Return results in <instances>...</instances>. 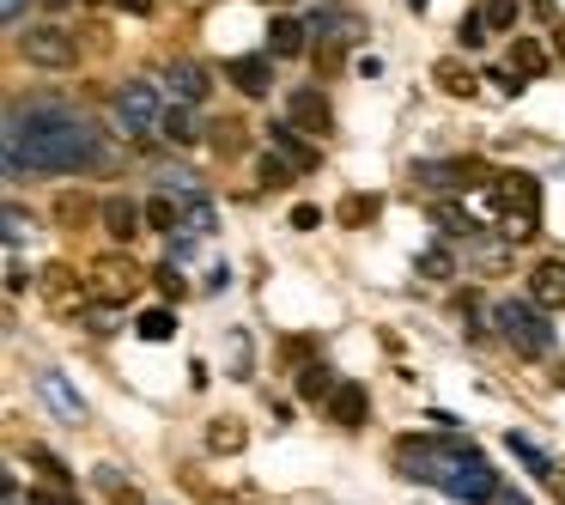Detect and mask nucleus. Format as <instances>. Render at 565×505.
Wrapping results in <instances>:
<instances>
[{
	"label": "nucleus",
	"mask_w": 565,
	"mask_h": 505,
	"mask_svg": "<svg viewBox=\"0 0 565 505\" xmlns=\"http://www.w3.org/2000/svg\"><path fill=\"white\" fill-rule=\"evenodd\" d=\"M104 140L92 134V122L79 116L67 98L37 92V98H13L7 104V177H73L98 165Z\"/></svg>",
	"instance_id": "1"
},
{
	"label": "nucleus",
	"mask_w": 565,
	"mask_h": 505,
	"mask_svg": "<svg viewBox=\"0 0 565 505\" xmlns=\"http://www.w3.org/2000/svg\"><path fill=\"white\" fill-rule=\"evenodd\" d=\"M395 469L420 475L426 487H444L450 499H468V505H493L499 487H505L493 475V463L480 457L468 439H401L395 445Z\"/></svg>",
	"instance_id": "2"
},
{
	"label": "nucleus",
	"mask_w": 565,
	"mask_h": 505,
	"mask_svg": "<svg viewBox=\"0 0 565 505\" xmlns=\"http://www.w3.org/2000/svg\"><path fill=\"white\" fill-rule=\"evenodd\" d=\"M493 207L505 213V238L511 244L535 238V226H541V183L529 171H499L493 177Z\"/></svg>",
	"instance_id": "3"
},
{
	"label": "nucleus",
	"mask_w": 565,
	"mask_h": 505,
	"mask_svg": "<svg viewBox=\"0 0 565 505\" xmlns=\"http://www.w3.org/2000/svg\"><path fill=\"white\" fill-rule=\"evenodd\" d=\"M493 323H499V335H505L511 347H523L529 359L553 347V323H547V305H535V299H505V305L493 311Z\"/></svg>",
	"instance_id": "4"
},
{
	"label": "nucleus",
	"mask_w": 565,
	"mask_h": 505,
	"mask_svg": "<svg viewBox=\"0 0 565 505\" xmlns=\"http://www.w3.org/2000/svg\"><path fill=\"white\" fill-rule=\"evenodd\" d=\"M19 55H25L31 67H49V74H67V67H79V43H73L67 31H55V25H37V31H25Z\"/></svg>",
	"instance_id": "5"
},
{
	"label": "nucleus",
	"mask_w": 565,
	"mask_h": 505,
	"mask_svg": "<svg viewBox=\"0 0 565 505\" xmlns=\"http://www.w3.org/2000/svg\"><path fill=\"white\" fill-rule=\"evenodd\" d=\"M116 122H122L128 134H146L152 122H165V98H158L146 80H128V86L116 92Z\"/></svg>",
	"instance_id": "6"
},
{
	"label": "nucleus",
	"mask_w": 565,
	"mask_h": 505,
	"mask_svg": "<svg viewBox=\"0 0 565 505\" xmlns=\"http://www.w3.org/2000/svg\"><path fill=\"white\" fill-rule=\"evenodd\" d=\"M134 280H140V274H134V262H128V256H104V262L86 274V286H92V293H98L104 305H122V299L134 293Z\"/></svg>",
	"instance_id": "7"
},
{
	"label": "nucleus",
	"mask_w": 565,
	"mask_h": 505,
	"mask_svg": "<svg viewBox=\"0 0 565 505\" xmlns=\"http://www.w3.org/2000/svg\"><path fill=\"white\" fill-rule=\"evenodd\" d=\"M225 80L244 98H268L274 92V55H237V61H225Z\"/></svg>",
	"instance_id": "8"
},
{
	"label": "nucleus",
	"mask_w": 565,
	"mask_h": 505,
	"mask_svg": "<svg viewBox=\"0 0 565 505\" xmlns=\"http://www.w3.org/2000/svg\"><path fill=\"white\" fill-rule=\"evenodd\" d=\"M286 122H292V128H304V134H329V122H335V116H329V98H322L316 86H298V92L286 98Z\"/></svg>",
	"instance_id": "9"
},
{
	"label": "nucleus",
	"mask_w": 565,
	"mask_h": 505,
	"mask_svg": "<svg viewBox=\"0 0 565 505\" xmlns=\"http://www.w3.org/2000/svg\"><path fill=\"white\" fill-rule=\"evenodd\" d=\"M165 86H171L177 104H201V98L213 92V80H207L201 61H165Z\"/></svg>",
	"instance_id": "10"
},
{
	"label": "nucleus",
	"mask_w": 565,
	"mask_h": 505,
	"mask_svg": "<svg viewBox=\"0 0 565 505\" xmlns=\"http://www.w3.org/2000/svg\"><path fill=\"white\" fill-rule=\"evenodd\" d=\"M37 396H43V408H49L55 420H79V414H86V402L73 396V384H67L61 372H37Z\"/></svg>",
	"instance_id": "11"
},
{
	"label": "nucleus",
	"mask_w": 565,
	"mask_h": 505,
	"mask_svg": "<svg viewBox=\"0 0 565 505\" xmlns=\"http://www.w3.org/2000/svg\"><path fill=\"white\" fill-rule=\"evenodd\" d=\"M304 43H310V25H304V19H292V13L268 19V55H274V61H292V55H304Z\"/></svg>",
	"instance_id": "12"
},
{
	"label": "nucleus",
	"mask_w": 565,
	"mask_h": 505,
	"mask_svg": "<svg viewBox=\"0 0 565 505\" xmlns=\"http://www.w3.org/2000/svg\"><path fill=\"white\" fill-rule=\"evenodd\" d=\"M92 487H104V505H146V493L134 487V475H122L116 463H98L92 469Z\"/></svg>",
	"instance_id": "13"
},
{
	"label": "nucleus",
	"mask_w": 565,
	"mask_h": 505,
	"mask_svg": "<svg viewBox=\"0 0 565 505\" xmlns=\"http://www.w3.org/2000/svg\"><path fill=\"white\" fill-rule=\"evenodd\" d=\"M140 220H146V213H140V207H134L128 195H110V201H104V232H110L116 244H134Z\"/></svg>",
	"instance_id": "14"
},
{
	"label": "nucleus",
	"mask_w": 565,
	"mask_h": 505,
	"mask_svg": "<svg viewBox=\"0 0 565 505\" xmlns=\"http://www.w3.org/2000/svg\"><path fill=\"white\" fill-rule=\"evenodd\" d=\"M329 414H335L341 426H353V432H359V426L371 420V390H365V384H341V390H335V402H329Z\"/></svg>",
	"instance_id": "15"
},
{
	"label": "nucleus",
	"mask_w": 565,
	"mask_h": 505,
	"mask_svg": "<svg viewBox=\"0 0 565 505\" xmlns=\"http://www.w3.org/2000/svg\"><path fill=\"white\" fill-rule=\"evenodd\" d=\"M529 293H535V305H565V262H535Z\"/></svg>",
	"instance_id": "16"
},
{
	"label": "nucleus",
	"mask_w": 565,
	"mask_h": 505,
	"mask_svg": "<svg viewBox=\"0 0 565 505\" xmlns=\"http://www.w3.org/2000/svg\"><path fill=\"white\" fill-rule=\"evenodd\" d=\"M335 390H341V384H335L329 366H304V372H298V402H310V408H329Z\"/></svg>",
	"instance_id": "17"
},
{
	"label": "nucleus",
	"mask_w": 565,
	"mask_h": 505,
	"mask_svg": "<svg viewBox=\"0 0 565 505\" xmlns=\"http://www.w3.org/2000/svg\"><path fill=\"white\" fill-rule=\"evenodd\" d=\"M177 201H183V220H177V232H189V238H213V226H219L213 201H207V195H177Z\"/></svg>",
	"instance_id": "18"
},
{
	"label": "nucleus",
	"mask_w": 565,
	"mask_h": 505,
	"mask_svg": "<svg viewBox=\"0 0 565 505\" xmlns=\"http://www.w3.org/2000/svg\"><path fill=\"white\" fill-rule=\"evenodd\" d=\"M432 74H438V86H444L450 98H480V74H474L468 61H438Z\"/></svg>",
	"instance_id": "19"
},
{
	"label": "nucleus",
	"mask_w": 565,
	"mask_h": 505,
	"mask_svg": "<svg viewBox=\"0 0 565 505\" xmlns=\"http://www.w3.org/2000/svg\"><path fill=\"white\" fill-rule=\"evenodd\" d=\"M505 244H511V238H487V232H474V238H468L474 268H480V274H505V268H511V250H505Z\"/></svg>",
	"instance_id": "20"
},
{
	"label": "nucleus",
	"mask_w": 565,
	"mask_h": 505,
	"mask_svg": "<svg viewBox=\"0 0 565 505\" xmlns=\"http://www.w3.org/2000/svg\"><path fill=\"white\" fill-rule=\"evenodd\" d=\"M274 153H280V159H292L298 171H316V165H322V153H316V147H304L292 122H280V128H274Z\"/></svg>",
	"instance_id": "21"
},
{
	"label": "nucleus",
	"mask_w": 565,
	"mask_h": 505,
	"mask_svg": "<svg viewBox=\"0 0 565 505\" xmlns=\"http://www.w3.org/2000/svg\"><path fill=\"white\" fill-rule=\"evenodd\" d=\"M43 293H49L55 305H67L73 293H92V286H86V280H79V274H73L67 262H49V268H43Z\"/></svg>",
	"instance_id": "22"
},
{
	"label": "nucleus",
	"mask_w": 565,
	"mask_h": 505,
	"mask_svg": "<svg viewBox=\"0 0 565 505\" xmlns=\"http://www.w3.org/2000/svg\"><path fill=\"white\" fill-rule=\"evenodd\" d=\"M134 335H140V341H171V335H177V311H165V305L140 311V317H134Z\"/></svg>",
	"instance_id": "23"
},
{
	"label": "nucleus",
	"mask_w": 565,
	"mask_h": 505,
	"mask_svg": "<svg viewBox=\"0 0 565 505\" xmlns=\"http://www.w3.org/2000/svg\"><path fill=\"white\" fill-rule=\"evenodd\" d=\"M511 67H517L523 80H541V74H547V49H541L535 37H517V43H511Z\"/></svg>",
	"instance_id": "24"
},
{
	"label": "nucleus",
	"mask_w": 565,
	"mask_h": 505,
	"mask_svg": "<svg viewBox=\"0 0 565 505\" xmlns=\"http://www.w3.org/2000/svg\"><path fill=\"white\" fill-rule=\"evenodd\" d=\"M158 128L171 134V147H189V140L201 134L195 128V104H165V122H158Z\"/></svg>",
	"instance_id": "25"
},
{
	"label": "nucleus",
	"mask_w": 565,
	"mask_h": 505,
	"mask_svg": "<svg viewBox=\"0 0 565 505\" xmlns=\"http://www.w3.org/2000/svg\"><path fill=\"white\" fill-rule=\"evenodd\" d=\"M244 439H250V432H244V420H237V414H219L207 426V445L213 451H244Z\"/></svg>",
	"instance_id": "26"
},
{
	"label": "nucleus",
	"mask_w": 565,
	"mask_h": 505,
	"mask_svg": "<svg viewBox=\"0 0 565 505\" xmlns=\"http://www.w3.org/2000/svg\"><path fill=\"white\" fill-rule=\"evenodd\" d=\"M505 445H511V457H517V463H523L529 475H541V481H553V457H547V451H535V445L523 439V432H511V439H505Z\"/></svg>",
	"instance_id": "27"
},
{
	"label": "nucleus",
	"mask_w": 565,
	"mask_h": 505,
	"mask_svg": "<svg viewBox=\"0 0 565 505\" xmlns=\"http://www.w3.org/2000/svg\"><path fill=\"white\" fill-rule=\"evenodd\" d=\"M432 226H438V232H450V238H474L468 207H456V201H438V207H432Z\"/></svg>",
	"instance_id": "28"
},
{
	"label": "nucleus",
	"mask_w": 565,
	"mask_h": 505,
	"mask_svg": "<svg viewBox=\"0 0 565 505\" xmlns=\"http://www.w3.org/2000/svg\"><path fill=\"white\" fill-rule=\"evenodd\" d=\"M256 177H262V189H286V183L304 177V171H298L292 159H280V153H262V159H256Z\"/></svg>",
	"instance_id": "29"
},
{
	"label": "nucleus",
	"mask_w": 565,
	"mask_h": 505,
	"mask_svg": "<svg viewBox=\"0 0 565 505\" xmlns=\"http://www.w3.org/2000/svg\"><path fill=\"white\" fill-rule=\"evenodd\" d=\"M377 207H383L377 195H347L335 213H341V226H371V220H377Z\"/></svg>",
	"instance_id": "30"
},
{
	"label": "nucleus",
	"mask_w": 565,
	"mask_h": 505,
	"mask_svg": "<svg viewBox=\"0 0 565 505\" xmlns=\"http://www.w3.org/2000/svg\"><path fill=\"white\" fill-rule=\"evenodd\" d=\"M146 220H152L158 232H177V220H183V201H171V195H152V201H146Z\"/></svg>",
	"instance_id": "31"
},
{
	"label": "nucleus",
	"mask_w": 565,
	"mask_h": 505,
	"mask_svg": "<svg viewBox=\"0 0 565 505\" xmlns=\"http://www.w3.org/2000/svg\"><path fill=\"white\" fill-rule=\"evenodd\" d=\"M480 19H487V31H511L517 25V0H480Z\"/></svg>",
	"instance_id": "32"
},
{
	"label": "nucleus",
	"mask_w": 565,
	"mask_h": 505,
	"mask_svg": "<svg viewBox=\"0 0 565 505\" xmlns=\"http://www.w3.org/2000/svg\"><path fill=\"white\" fill-rule=\"evenodd\" d=\"M420 274L426 280H456V256L450 250H420Z\"/></svg>",
	"instance_id": "33"
},
{
	"label": "nucleus",
	"mask_w": 565,
	"mask_h": 505,
	"mask_svg": "<svg viewBox=\"0 0 565 505\" xmlns=\"http://www.w3.org/2000/svg\"><path fill=\"white\" fill-rule=\"evenodd\" d=\"M55 220H61L67 232H73V226H86V220H92V201H86V195H79V201L61 195V201H55Z\"/></svg>",
	"instance_id": "34"
},
{
	"label": "nucleus",
	"mask_w": 565,
	"mask_h": 505,
	"mask_svg": "<svg viewBox=\"0 0 565 505\" xmlns=\"http://www.w3.org/2000/svg\"><path fill=\"white\" fill-rule=\"evenodd\" d=\"M225 366H231V378H250V335L244 329L231 335V359H225Z\"/></svg>",
	"instance_id": "35"
},
{
	"label": "nucleus",
	"mask_w": 565,
	"mask_h": 505,
	"mask_svg": "<svg viewBox=\"0 0 565 505\" xmlns=\"http://www.w3.org/2000/svg\"><path fill=\"white\" fill-rule=\"evenodd\" d=\"M456 37H462V49H480V43H487V19H480V13H462Z\"/></svg>",
	"instance_id": "36"
},
{
	"label": "nucleus",
	"mask_w": 565,
	"mask_h": 505,
	"mask_svg": "<svg viewBox=\"0 0 565 505\" xmlns=\"http://www.w3.org/2000/svg\"><path fill=\"white\" fill-rule=\"evenodd\" d=\"M165 238H171V262H177V268L201 256V238H189V232H165Z\"/></svg>",
	"instance_id": "37"
},
{
	"label": "nucleus",
	"mask_w": 565,
	"mask_h": 505,
	"mask_svg": "<svg viewBox=\"0 0 565 505\" xmlns=\"http://www.w3.org/2000/svg\"><path fill=\"white\" fill-rule=\"evenodd\" d=\"M487 86H493V92H505V98H517V92H523V74H517V67H493Z\"/></svg>",
	"instance_id": "38"
},
{
	"label": "nucleus",
	"mask_w": 565,
	"mask_h": 505,
	"mask_svg": "<svg viewBox=\"0 0 565 505\" xmlns=\"http://www.w3.org/2000/svg\"><path fill=\"white\" fill-rule=\"evenodd\" d=\"M86 329H98V335H116V329H122V317H116V311H104V305H92V311H86Z\"/></svg>",
	"instance_id": "39"
},
{
	"label": "nucleus",
	"mask_w": 565,
	"mask_h": 505,
	"mask_svg": "<svg viewBox=\"0 0 565 505\" xmlns=\"http://www.w3.org/2000/svg\"><path fill=\"white\" fill-rule=\"evenodd\" d=\"M7 244H13V250L25 244V213H19V207H7Z\"/></svg>",
	"instance_id": "40"
},
{
	"label": "nucleus",
	"mask_w": 565,
	"mask_h": 505,
	"mask_svg": "<svg viewBox=\"0 0 565 505\" xmlns=\"http://www.w3.org/2000/svg\"><path fill=\"white\" fill-rule=\"evenodd\" d=\"M158 286H165V293H171V299H183V293H189V286H183V274H177V268H158Z\"/></svg>",
	"instance_id": "41"
},
{
	"label": "nucleus",
	"mask_w": 565,
	"mask_h": 505,
	"mask_svg": "<svg viewBox=\"0 0 565 505\" xmlns=\"http://www.w3.org/2000/svg\"><path fill=\"white\" fill-rule=\"evenodd\" d=\"M316 220H322V213H316V207H310V201H298V207H292V226H298V232H310V226H316Z\"/></svg>",
	"instance_id": "42"
},
{
	"label": "nucleus",
	"mask_w": 565,
	"mask_h": 505,
	"mask_svg": "<svg viewBox=\"0 0 565 505\" xmlns=\"http://www.w3.org/2000/svg\"><path fill=\"white\" fill-rule=\"evenodd\" d=\"M19 13H25V0H0V19L7 25H19Z\"/></svg>",
	"instance_id": "43"
},
{
	"label": "nucleus",
	"mask_w": 565,
	"mask_h": 505,
	"mask_svg": "<svg viewBox=\"0 0 565 505\" xmlns=\"http://www.w3.org/2000/svg\"><path fill=\"white\" fill-rule=\"evenodd\" d=\"M31 499H37V505H79L73 493H31Z\"/></svg>",
	"instance_id": "44"
},
{
	"label": "nucleus",
	"mask_w": 565,
	"mask_h": 505,
	"mask_svg": "<svg viewBox=\"0 0 565 505\" xmlns=\"http://www.w3.org/2000/svg\"><path fill=\"white\" fill-rule=\"evenodd\" d=\"M493 505H529V499H523V493H511V487H499V499H493Z\"/></svg>",
	"instance_id": "45"
},
{
	"label": "nucleus",
	"mask_w": 565,
	"mask_h": 505,
	"mask_svg": "<svg viewBox=\"0 0 565 505\" xmlns=\"http://www.w3.org/2000/svg\"><path fill=\"white\" fill-rule=\"evenodd\" d=\"M122 13H152V0H116Z\"/></svg>",
	"instance_id": "46"
},
{
	"label": "nucleus",
	"mask_w": 565,
	"mask_h": 505,
	"mask_svg": "<svg viewBox=\"0 0 565 505\" xmlns=\"http://www.w3.org/2000/svg\"><path fill=\"white\" fill-rule=\"evenodd\" d=\"M529 13L535 19H553V0H529Z\"/></svg>",
	"instance_id": "47"
},
{
	"label": "nucleus",
	"mask_w": 565,
	"mask_h": 505,
	"mask_svg": "<svg viewBox=\"0 0 565 505\" xmlns=\"http://www.w3.org/2000/svg\"><path fill=\"white\" fill-rule=\"evenodd\" d=\"M553 55H559V61H565V25H559V31H553Z\"/></svg>",
	"instance_id": "48"
},
{
	"label": "nucleus",
	"mask_w": 565,
	"mask_h": 505,
	"mask_svg": "<svg viewBox=\"0 0 565 505\" xmlns=\"http://www.w3.org/2000/svg\"><path fill=\"white\" fill-rule=\"evenodd\" d=\"M43 7H55V13H67V7H79V0H43Z\"/></svg>",
	"instance_id": "49"
},
{
	"label": "nucleus",
	"mask_w": 565,
	"mask_h": 505,
	"mask_svg": "<svg viewBox=\"0 0 565 505\" xmlns=\"http://www.w3.org/2000/svg\"><path fill=\"white\" fill-rule=\"evenodd\" d=\"M7 505H19V487H13V481H7Z\"/></svg>",
	"instance_id": "50"
},
{
	"label": "nucleus",
	"mask_w": 565,
	"mask_h": 505,
	"mask_svg": "<svg viewBox=\"0 0 565 505\" xmlns=\"http://www.w3.org/2000/svg\"><path fill=\"white\" fill-rule=\"evenodd\" d=\"M408 7H414V13H426V0H408Z\"/></svg>",
	"instance_id": "51"
}]
</instances>
